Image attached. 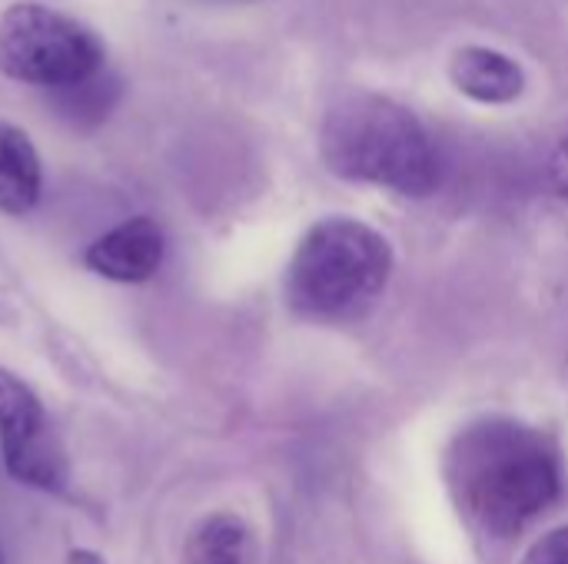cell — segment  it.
Here are the masks:
<instances>
[{"label": "cell", "mask_w": 568, "mask_h": 564, "mask_svg": "<svg viewBox=\"0 0 568 564\" xmlns=\"http://www.w3.org/2000/svg\"><path fill=\"white\" fill-rule=\"evenodd\" d=\"M166 253L163 229L150 216H130L100 239H93L83 253L87 269L110 283H146L156 276Z\"/></svg>", "instance_id": "obj_6"}, {"label": "cell", "mask_w": 568, "mask_h": 564, "mask_svg": "<svg viewBox=\"0 0 568 564\" xmlns=\"http://www.w3.org/2000/svg\"><path fill=\"white\" fill-rule=\"evenodd\" d=\"M0 564H3V555H0Z\"/></svg>", "instance_id": "obj_14"}, {"label": "cell", "mask_w": 568, "mask_h": 564, "mask_svg": "<svg viewBox=\"0 0 568 564\" xmlns=\"http://www.w3.org/2000/svg\"><path fill=\"white\" fill-rule=\"evenodd\" d=\"M67 564H106L100 555H93V552H87V548H77V552H70L67 555Z\"/></svg>", "instance_id": "obj_13"}, {"label": "cell", "mask_w": 568, "mask_h": 564, "mask_svg": "<svg viewBox=\"0 0 568 564\" xmlns=\"http://www.w3.org/2000/svg\"><path fill=\"white\" fill-rule=\"evenodd\" d=\"M40 189L43 170L33 140L20 126L0 120V213L27 216L40 203Z\"/></svg>", "instance_id": "obj_8"}, {"label": "cell", "mask_w": 568, "mask_h": 564, "mask_svg": "<svg viewBox=\"0 0 568 564\" xmlns=\"http://www.w3.org/2000/svg\"><path fill=\"white\" fill-rule=\"evenodd\" d=\"M183 564H253V535L240 515H206L186 539Z\"/></svg>", "instance_id": "obj_9"}, {"label": "cell", "mask_w": 568, "mask_h": 564, "mask_svg": "<svg viewBox=\"0 0 568 564\" xmlns=\"http://www.w3.org/2000/svg\"><path fill=\"white\" fill-rule=\"evenodd\" d=\"M326 166L349 180L393 189L399 196H429L439 186V153L416 113L389 96L356 93L339 100L320 133Z\"/></svg>", "instance_id": "obj_2"}, {"label": "cell", "mask_w": 568, "mask_h": 564, "mask_svg": "<svg viewBox=\"0 0 568 564\" xmlns=\"http://www.w3.org/2000/svg\"><path fill=\"white\" fill-rule=\"evenodd\" d=\"M0 452L20 485L53 495L67 489L70 472L50 419L37 392L7 369H0Z\"/></svg>", "instance_id": "obj_5"}, {"label": "cell", "mask_w": 568, "mask_h": 564, "mask_svg": "<svg viewBox=\"0 0 568 564\" xmlns=\"http://www.w3.org/2000/svg\"><path fill=\"white\" fill-rule=\"evenodd\" d=\"M523 564H568V525L566 529H556L549 535H542Z\"/></svg>", "instance_id": "obj_11"}, {"label": "cell", "mask_w": 568, "mask_h": 564, "mask_svg": "<svg viewBox=\"0 0 568 564\" xmlns=\"http://www.w3.org/2000/svg\"><path fill=\"white\" fill-rule=\"evenodd\" d=\"M120 93H123L120 76L110 66H103L87 80H77L63 90H50V106L70 126L90 130V126H100L113 113Z\"/></svg>", "instance_id": "obj_10"}, {"label": "cell", "mask_w": 568, "mask_h": 564, "mask_svg": "<svg viewBox=\"0 0 568 564\" xmlns=\"http://www.w3.org/2000/svg\"><path fill=\"white\" fill-rule=\"evenodd\" d=\"M106 66L103 40L77 17L17 0L0 13V70L40 90H63Z\"/></svg>", "instance_id": "obj_4"}, {"label": "cell", "mask_w": 568, "mask_h": 564, "mask_svg": "<svg viewBox=\"0 0 568 564\" xmlns=\"http://www.w3.org/2000/svg\"><path fill=\"white\" fill-rule=\"evenodd\" d=\"M393 276V249L373 226L329 216L306 229L286 266V302L303 319L363 316Z\"/></svg>", "instance_id": "obj_3"}, {"label": "cell", "mask_w": 568, "mask_h": 564, "mask_svg": "<svg viewBox=\"0 0 568 564\" xmlns=\"http://www.w3.org/2000/svg\"><path fill=\"white\" fill-rule=\"evenodd\" d=\"M446 482L466 522L483 535L513 539L562 499L566 472L552 435L519 419L489 416L453 439Z\"/></svg>", "instance_id": "obj_1"}, {"label": "cell", "mask_w": 568, "mask_h": 564, "mask_svg": "<svg viewBox=\"0 0 568 564\" xmlns=\"http://www.w3.org/2000/svg\"><path fill=\"white\" fill-rule=\"evenodd\" d=\"M549 176H552V186L559 189V196H566L568 199V130H566V136L559 140L556 153H552Z\"/></svg>", "instance_id": "obj_12"}, {"label": "cell", "mask_w": 568, "mask_h": 564, "mask_svg": "<svg viewBox=\"0 0 568 564\" xmlns=\"http://www.w3.org/2000/svg\"><path fill=\"white\" fill-rule=\"evenodd\" d=\"M453 83L479 103H513L526 90L523 66L489 47H463L453 57Z\"/></svg>", "instance_id": "obj_7"}]
</instances>
